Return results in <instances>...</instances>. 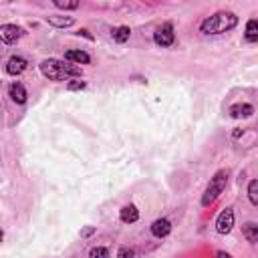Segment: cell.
<instances>
[{
	"label": "cell",
	"mask_w": 258,
	"mask_h": 258,
	"mask_svg": "<svg viewBox=\"0 0 258 258\" xmlns=\"http://www.w3.org/2000/svg\"><path fill=\"white\" fill-rule=\"evenodd\" d=\"M40 73L50 81H67L71 77H81V69L77 65H67L57 59H48L40 63Z\"/></svg>",
	"instance_id": "cell-1"
},
{
	"label": "cell",
	"mask_w": 258,
	"mask_h": 258,
	"mask_svg": "<svg viewBox=\"0 0 258 258\" xmlns=\"http://www.w3.org/2000/svg\"><path fill=\"white\" fill-rule=\"evenodd\" d=\"M236 24H238V16L234 12H216L206 18L200 28L204 34H222V32L234 28Z\"/></svg>",
	"instance_id": "cell-2"
},
{
	"label": "cell",
	"mask_w": 258,
	"mask_h": 258,
	"mask_svg": "<svg viewBox=\"0 0 258 258\" xmlns=\"http://www.w3.org/2000/svg\"><path fill=\"white\" fill-rule=\"evenodd\" d=\"M226 184H228V174H226V172H218V174L210 180L208 188H206V192H204V196H202V206L214 204V202L218 200V196L224 192Z\"/></svg>",
	"instance_id": "cell-3"
},
{
	"label": "cell",
	"mask_w": 258,
	"mask_h": 258,
	"mask_svg": "<svg viewBox=\"0 0 258 258\" xmlns=\"http://www.w3.org/2000/svg\"><path fill=\"white\" fill-rule=\"evenodd\" d=\"M22 34H24V30L20 26H16V24H2L0 26V40L6 42V44L16 42Z\"/></svg>",
	"instance_id": "cell-4"
},
{
	"label": "cell",
	"mask_w": 258,
	"mask_h": 258,
	"mask_svg": "<svg viewBox=\"0 0 258 258\" xmlns=\"http://www.w3.org/2000/svg\"><path fill=\"white\" fill-rule=\"evenodd\" d=\"M153 40H156L160 46H172L174 40H176V34H174V28L172 24H164L156 30V34H153Z\"/></svg>",
	"instance_id": "cell-5"
},
{
	"label": "cell",
	"mask_w": 258,
	"mask_h": 258,
	"mask_svg": "<svg viewBox=\"0 0 258 258\" xmlns=\"http://www.w3.org/2000/svg\"><path fill=\"white\" fill-rule=\"evenodd\" d=\"M232 226H234V212H232V208H226L216 220V230L220 234H228L232 230Z\"/></svg>",
	"instance_id": "cell-6"
},
{
	"label": "cell",
	"mask_w": 258,
	"mask_h": 258,
	"mask_svg": "<svg viewBox=\"0 0 258 258\" xmlns=\"http://www.w3.org/2000/svg\"><path fill=\"white\" fill-rule=\"evenodd\" d=\"M26 67H28L26 59H22V57H10L8 63H6V73L8 75H20V73L26 71Z\"/></svg>",
	"instance_id": "cell-7"
},
{
	"label": "cell",
	"mask_w": 258,
	"mask_h": 258,
	"mask_svg": "<svg viewBox=\"0 0 258 258\" xmlns=\"http://www.w3.org/2000/svg\"><path fill=\"white\" fill-rule=\"evenodd\" d=\"M172 232V224H170V220H166V218H160V220H156L151 224V234L153 236H158V238H164V236H168Z\"/></svg>",
	"instance_id": "cell-8"
},
{
	"label": "cell",
	"mask_w": 258,
	"mask_h": 258,
	"mask_svg": "<svg viewBox=\"0 0 258 258\" xmlns=\"http://www.w3.org/2000/svg\"><path fill=\"white\" fill-rule=\"evenodd\" d=\"M254 113V107L248 105V103H236V105L230 107V117L240 119V117H250Z\"/></svg>",
	"instance_id": "cell-9"
},
{
	"label": "cell",
	"mask_w": 258,
	"mask_h": 258,
	"mask_svg": "<svg viewBox=\"0 0 258 258\" xmlns=\"http://www.w3.org/2000/svg\"><path fill=\"white\" fill-rule=\"evenodd\" d=\"M119 218H121V222H125V224H133V222L139 220V210L135 208L133 204H129V206H125V208H121Z\"/></svg>",
	"instance_id": "cell-10"
},
{
	"label": "cell",
	"mask_w": 258,
	"mask_h": 258,
	"mask_svg": "<svg viewBox=\"0 0 258 258\" xmlns=\"http://www.w3.org/2000/svg\"><path fill=\"white\" fill-rule=\"evenodd\" d=\"M8 93H10V99H12L14 103H18V105L26 103V89H24L20 83H12L10 89H8Z\"/></svg>",
	"instance_id": "cell-11"
},
{
	"label": "cell",
	"mask_w": 258,
	"mask_h": 258,
	"mask_svg": "<svg viewBox=\"0 0 258 258\" xmlns=\"http://www.w3.org/2000/svg\"><path fill=\"white\" fill-rule=\"evenodd\" d=\"M65 59H67L69 63H77V65H87V63L91 61V57L85 53V50H67Z\"/></svg>",
	"instance_id": "cell-12"
},
{
	"label": "cell",
	"mask_w": 258,
	"mask_h": 258,
	"mask_svg": "<svg viewBox=\"0 0 258 258\" xmlns=\"http://www.w3.org/2000/svg\"><path fill=\"white\" fill-rule=\"evenodd\" d=\"M46 22L53 26H59V28H67V26H73L75 20L71 16H46Z\"/></svg>",
	"instance_id": "cell-13"
},
{
	"label": "cell",
	"mask_w": 258,
	"mask_h": 258,
	"mask_svg": "<svg viewBox=\"0 0 258 258\" xmlns=\"http://www.w3.org/2000/svg\"><path fill=\"white\" fill-rule=\"evenodd\" d=\"M242 232H244V236L248 238V242H252V244L258 242V226H256L254 222H248V224L242 228Z\"/></svg>",
	"instance_id": "cell-14"
},
{
	"label": "cell",
	"mask_w": 258,
	"mask_h": 258,
	"mask_svg": "<svg viewBox=\"0 0 258 258\" xmlns=\"http://www.w3.org/2000/svg\"><path fill=\"white\" fill-rule=\"evenodd\" d=\"M246 40L248 42H256L258 40V22L254 18L248 20V24H246Z\"/></svg>",
	"instance_id": "cell-15"
},
{
	"label": "cell",
	"mask_w": 258,
	"mask_h": 258,
	"mask_svg": "<svg viewBox=\"0 0 258 258\" xmlns=\"http://www.w3.org/2000/svg\"><path fill=\"white\" fill-rule=\"evenodd\" d=\"M113 38L117 40V42H125V40H129V36H131V30H129V26H117V28H113Z\"/></svg>",
	"instance_id": "cell-16"
},
{
	"label": "cell",
	"mask_w": 258,
	"mask_h": 258,
	"mask_svg": "<svg viewBox=\"0 0 258 258\" xmlns=\"http://www.w3.org/2000/svg\"><path fill=\"white\" fill-rule=\"evenodd\" d=\"M248 198H250V202H252L254 206L258 204V182H256V180H252L250 186H248Z\"/></svg>",
	"instance_id": "cell-17"
},
{
	"label": "cell",
	"mask_w": 258,
	"mask_h": 258,
	"mask_svg": "<svg viewBox=\"0 0 258 258\" xmlns=\"http://www.w3.org/2000/svg\"><path fill=\"white\" fill-rule=\"evenodd\" d=\"M89 256H91V258H109V250L99 246V248H93V250L89 252Z\"/></svg>",
	"instance_id": "cell-18"
},
{
	"label": "cell",
	"mask_w": 258,
	"mask_h": 258,
	"mask_svg": "<svg viewBox=\"0 0 258 258\" xmlns=\"http://www.w3.org/2000/svg\"><path fill=\"white\" fill-rule=\"evenodd\" d=\"M55 6L63 8V10H75V8H79V2H63V0H55Z\"/></svg>",
	"instance_id": "cell-19"
},
{
	"label": "cell",
	"mask_w": 258,
	"mask_h": 258,
	"mask_svg": "<svg viewBox=\"0 0 258 258\" xmlns=\"http://www.w3.org/2000/svg\"><path fill=\"white\" fill-rule=\"evenodd\" d=\"M133 254H135V252H133V248L121 246V248H119V254H117V256H119V258H133Z\"/></svg>",
	"instance_id": "cell-20"
},
{
	"label": "cell",
	"mask_w": 258,
	"mask_h": 258,
	"mask_svg": "<svg viewBox=\"0 0 258 258\" xmlns=\"http://www.w3.org/2000/svg\"><path fill=\"white\" fill-rule=\"evenodd\" d=\"M67 87H69V91H81V89H85L87 85H85V81H71Z\"/></svg>",
	"instance_id": "cell-21"
},
{
	"label": "cell",
	"mask_w": 258,
	"mask_h": 258,
	"mask_svg": "<svg viewBox=\"0 0 258 258\" xmlns=\"http://www.w3.org/2000/svg\"><path fill=\"white\" fill-rule=\"evenodd\" d=\"M93 232H95V228H93V226H87L85 230H81V236H83V238H87V236H91Z\"/></svg>",
	"instance_id": "cell-22"
},
{
	"label": "cell",
	"mask_w": 258,
	"mask_h": 258,
	"mask_svg": "<svg viewBox=\"0 0 258 258\" xmlns=\"http://www.w3.org/2000/svg\"><path fill=\"white\" fill-rule=\"evenodd\" d=\"M79 34H83V36H87V38H89V40H91V38H93V36H91V34H89V30H85V28H83V30H79Z\"/></svg>",
	"instance_id": "cell-23"
},
{
	"label": "cell",
	"mask_w": 258,
	"mask_h": 258,
	"mask_svg": "<svg viewBox=\"0 0 258 258\" xmlns=\"http://www.w3.org/2000/svg\"><path fill=\"white\" fill-rule=\"evenodd\" d=\"M218 258H232V256H230L228 252H222V250H220V252H218Z\"/></svg>",
	"instance_id": "cell-24"
},
{
	"label": "cell",
	"mask_w": 258,
	"mask_h": 258,
	"mask_svg": "<svg viewBox=\"0 0 258 258\" xmlns=\"http://www.w3.org/2000/svg\"><path fill=\"white\" fill-rule=\"evenodd\" d=\"M2 238H4V232H2V230H0V242H2Z\"/></svg>",
	"instance_id": "cell-25"
}]
</instances>
